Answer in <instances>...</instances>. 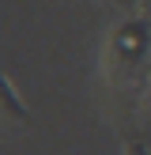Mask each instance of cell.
<instances>
[{
	"label": "cell",
	"mask_w": 151,
	"mask_h": 155,
	"mask_svg": "<svg viewBox=\"0 0 151 155\" xmlns=\"http://www.w3.org/2000/svg\"><path fill=\"white\" fill-rule=\"evenodd\" d=\"M147 53H151V27L147 19H125L110 30L102 45V72L117 91L140 87V76L147 72Z\"/></svg>",
	"instance_id": "1"
},
{
	"label": "cell",
	"mask_w": 151,
	"mask_h": 155,
	"mask_svg": "<svg viewBox=\"0 0 151 155\" xmlns=\"http://www.w3.org/2000/svg\"><path fill=\"white\" fill-rule=\"evenodd\" d=\"M0 106H4V114H8V117H23V121L30 117V114H27V106L19 102V95H15V87L8 83V76H4V72H0Z\"/></svg>",
	"instance_id": "2"
},
{
	"label": "cell",
	"mask_w": 151,
	"mask_h": 155,
	"mask_svg": "<svg viewBox=\"0 0 151 155\" xmlns=\"http://www.w3.org/2000/svg\"><path fill=\"white\" fill-rule=\"evenodd\" d=\"M125 155H151V151L143 148L140 140H125Z\"/></svg>",
	"instance_id": "3"
},
{
	"label": "cell",
	"mask_w": 151,
	"mask_h": 155,
	"mask_svg": "<svg viewBox=\"0 0 151 155\" xmlns=\"http://www.w3.org/2000/svg\"><path fill=\"white\" fill-rule=\"evenodd\" d=\"M147 102H151V83H147Z\"/></svg>",
	"instance_id": "4"
}]
</instances>
